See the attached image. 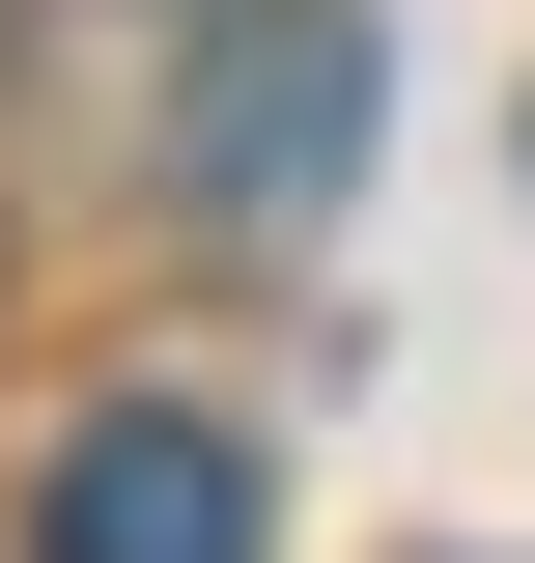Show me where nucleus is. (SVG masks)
Listing matches in <instances>:
<instances>
[{
    "instance_id": "nucleus-1",
    "label": "nucleus",
    "mask_w": 535,
    "mask_h": 563,
    "mask_svg": "<svg viewBox=\"0 0 535 563\" xmlns=\"http://www.w3.org/2000/svg\"><path fill=\"white\" fill-rule=\"evenodd\" d=\"M338 169H367V29H338V0H254V29H226L198 57V198H338Z\"/></svg>"
},
{
    "instance_id": "nucleus-2",
    "label": "nucleus",
    "mask_w": 535,
    "mask_h": 563,
    "mask_svg": "<svg viewBox=\"0 0 535 563\" xmlns=\"http://www.w3.org/2000/svg\"><path fill=\"white\" fill-rule=\"evenodd\" d=\"M29 563H254V451L198 395H113L57 451V507H29Z\"/></svg>"
}]
</instances>
